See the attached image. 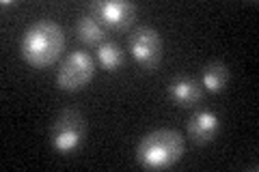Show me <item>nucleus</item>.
I'll return each instance as SVG.
<instances>
[{
    "label": "nucleus",
    "instance_id": "obj_1",
    "mask_svg": "<svg viewBox=\"0 0 259 172\" xmlns=\"http://www.w3.org/2000/svg\"><path fill=\"white\" fill-rule=\"evenodd\" d=\"M65 52V30L54 20H37L22 32L20 56L32 69H46Z\"/></svg>",
    "mask_w": 259,
    "mask_h": 172
},
{
    "label": "nucleus",
    "instance_id": "obj_2",
    "mask_svg": "<svg viewBox=\"0 0 259 172\" xmlns=\"http://www.w3.org/2000/svg\"><path fill=\"white\" fill-rule=\"evenodd\" d=\"M186 140L175 129H153L141 138L136 159L145 170H168L182 159Z\"/></svg>",
    "mask_w": 259,
    "mask_h": 172
},
{
    "label": "nucleus",
    "instance_id": "obj_3",
    "mask_svg": "<svg viewBox=\"0 0 259 172\" xmlns=\"http://www.w3.org/2000/svg\"><path fill=\"white\" fill-rule=\"evenodd\" d=\"M87 138L84 114L76 108H65L56 114L50 129V144L59 155H71L82 146Z\"/></svg>",
    "mask_w": 259,
    "mask_h": 172
},
{
    "label": "nucleus",
    "instance_id": "obj_4",
    "mask_svg": "<svg viewBox=\"0 0 259 172\" xmlns=\"http://www.w3.org/2000/svg\"><path fill=\"white\" fill-rule=\"evenodd\" d=\"M95 78V59L84 50L69 52L56 71V86L65 93H78Z\"/></svg>",
    "mask_w": 259,
    "mask_h": 172
},
{
    "label": "nucleus",
    "instance_id": "obj_5",
    "mask_svg": "<svg viewBox=\"0 0 259 172\" xmlns=\"http://www.w3.org/2000/svg\"><path fill=\"white\" fill-rule=\"evenodd\" d=\"M127 50L143 71H156L162 61V37L151 26H136L127 37Z\"/></svg>",
    "mask_w": 259,
    "mask_h": 172
},
{
    "label": "nucleus",
    "instance_id": "obj_6",
    "mask_svg": "<svg viewBox=\"0 0 259 172\" xmlns=\"http://www.w3.org/2000/svg\"><path fill=\"white\" fill-rule=\"evenodd\" d=\"M89 11L106 30L123 32L134 24L139 7L127 0H95L89 5Z\"/></svg>",
    "mask_w": 259,
    "mask_h": 172
},
{
    "label": "nucleus",
    "instance_id": "obj_7",
    "mask_svg": "<svg viewBox=\"0 0 259 172\" xmlns=\"http://www.w3.org/2000/svg\"><path fill=\"white\" fill-rule=\"evenodd\" d=\"M168 97H171V101L182 105V108H190V105H197L201 103L203 99V86H201V82L192 76H177L168 82Z\"/></svg>",
    "mask_w": 259,
    "mask_h": 172
},
{
    "label": "nucleus",
    "instance_id": "obj_8",
    "mask_svg": "<svg viewBox=\"0 0 259 172\" xmlns=\"http://www.w3.org/2000/svg\"><path fill=\"white\" fill-rule=\"evenodd\" d=\"M218 129H221V119H218V114L203 108V110H197L190 117L186 132H188V138L194 144H207L216 138Z\"/></svg>",
    "mask_w": 259,
    "mask_h": 172
},
{
    "label": "nucleus",
    "instance_id": "obj_9",
    "mask_svg": "<svg viewBox=\"0 0 259 172\" xmlns=\"http://www.w3.org/2000/svg\"><path fill=\"white\" fill-rule=\"evenodd\" d=\"M201 86H203V91L207 93H223L227 82H229V67L223 63V61H209L203 71H201Z\"/></svg>",
    "mask_w": 259,
    "mask_h": 172
},
{
    "label": "nucleus",
    "instance_id": "obj_10",
    "mask_svg": "<svg viewBox=\"0 0 259 172\" xmlns=\"http://www.w3.org/2000/svg\"><path fill=\"white\" fill-rule=\"evenodd\" d=\"M76 35H78V39L82 41L84 45H89V47H97L100 43H104V41L108 39L106 28H104L91 13L82 15V18L76 22Z\"/></svg>",
    "mask_w": 259,
    "mask_h": 172
},
{
    "label": "nucleus",
    "instance_id": "obj_11",
    "mask_svg": "<svg viewBox=\"0 0 259 172\" xmlns=\"http://www.w3.org/2000/svg\"><path fill=\"white\" fill-rule=\"evenodd\" d=\"M95 61H97V65H100L104 71L117 73L121 67H123L125 56H123V50L119 47L117 41L106 39L104 43H100L95 47Z\"/></svg>",
    "mask_w": 259,
    "mask_h": 172
},
{
    "label": "nucleus",
    "instance_id": "obj_12",
    "mask_svg": "<svg viewBox=\"0 0 259 172\" xmlns=\"http://www.w3.org/2000/svg\"><path fill=\"white\" fill-rule=\"evenodd\" d=\"M18 3L15 0H3V9H9V7H15Z\"/></svg>",
    "mask_w": 259,
    "mask_h": 172
}]
</instances>
